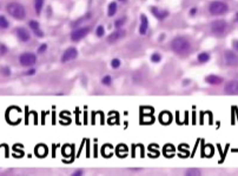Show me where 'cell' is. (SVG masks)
Wrapping results in <instances>:
<instances>
[{
  "label": "cell",
  "mask_w": 238,
  "mask_h": 176,
  "mask_svg": "<svg viewBox=\"0 0 238 176\" xmlns=\"http://www.w3.org/2000/svg\"><path fill=\"white\" fill-rule=\"evenodd\" d=\"M224 92L230 95H238V80L228 81L224 86Z\"/></svg>",
  "instance_id": "cell-7"
},
{
  "label": "cell",
  "mask_w": 238,
  "mask_h": 176,
  "mask_svg": "<svg viewBox=\"0 0 238 176\" xmlns=\"http://www.w3.org/2000/svg\"><path fill=\"white\" fill-rule=\"evenodd\" d=\"M77 57H78V51H77V48L70 47V48H67V49L64 52V54H62V57H61V62L71 61V60L76 59Z\"/></svg>",
  "instance_id": "cell-9"
},
{
  "label": "cell",
  "mask_w": 238,
  "mask_h": 176,
  "mask_svg": "<svg viewBox=\"0 0 238 176\" xmlns=\"http://www.w3.org/2000/svg\"><path fill=\"white\" fill-rule=\"evenodd\" d=\"M234 46H235V48L238 51V41H235V43H234Z\"/></svg>",
  "instance_id": "cell-29"
},
{
  "label": "cell",
  "mask_w": 238,
  "mask_h": 176,
  "mask_svg": "<svg viewBox=\"0 0 238 176\" xmlns=\"http://www.w3.org/2000/svg\"><path fill=\"white\" fill-rule=\"evenodd\" d=\"M90 28L89 27H83V28H78V29H74L72 33H71V40L72 41H79L83 38L86 37V34L89 33Z\"/></svg>",
  "instance_id": "cell-8"
},
{
  "label": "cell",
  "mask_w": 238,
  "mask_h": 176,
  "mask_svg": "<svg viewBox=\"0 0 238 176\" xmlns=\"http://www.w3.org/2000/svg\"><path fill=\"white\" fill-rule=\"evenodd\" d=\"M7 12L17 20H24L26 17V11L24 6L18 2H10L7 5Z\"/></svg>",
  "instance_id": "cell-2"
},
{
  "label": "cell",
  "mask_w": 238,
  "mask_h": 176,
  "mask_svg": "<svg viewBox=\"0 0 238 176\" xmlns=\"http://www.w3.org/2000/svg\"><path fill=\"white\" fill-rule=\"evenodd\" d=\"M2 72H4L6 75H8V74H10V69H8V68H2Z\"/></svg>",
  "instance_id": "cell-27"
},
{
  "label": "cell",
  "mask_w": 238,
  "mask_h": 176,
  "mask_svg": "<svg viewBox=\"0 0 238 176\" xmlns=\"http://www.w3.org/2000/svg\"><path fill=\"white\" fill-rule=\"evenodd\" d=\"M160 60H161V57H160L159 53H153V54L151 55V61H152V62H159Z\"/></svg>",
  "instance_id": "cell-22"
},
{
  "label": "cell",
  "mask_w": 238,
  "mask_h": 176,
  "mask_svg": "<svg viewBox=\"0 0 238 176\" xmlns=\"http://www.w3.org/2000/svg\"><path fill=\"white\" fill-rule=\"evenodd\" d=\"M228 11H229V6H228V4H225L224 1L216 0V1L210 2V5H209V12H210L211 14H213V15H222V14H225Z\"/></svg>",
  "instance_id": "cell-3"
},
{
  "label": "cell",
  "mask_w": 238,
  "mask_h": 176,
  "mask_svg": "<svg viewBox=\"0 0 238 176\" xmlns=\"http://www.w3.org/2000/svg\"><path fill=\"white\" fill-rule=\"evenodd\" d=\"M36 73V69H31V71H28L26 74H28V75H31V74H34Z\"/></svg>",
  "instance_id": "cell-28"
},
{
  "label": "cell",
  "mask_w": 238,
  "mask_h": 176,
  "mask_svg": "<svg viewBox=\"0 0 238 176\" xmlns=\"http://www.w3.org/2000/svg\"><path fill=\"white\" fill-rule=\"evenodd\" d=\"M151 12L158 18V19H163V18H165V15L167 14L166 12H160V11H158V8L157 7H152L151 8Z\"/></svg>",
  "instance_id": "cell-17"
},
{
  "label": "cell",
  "mask_w": 238,
  "mask_h": 176,
  "mask_svg": "<svg viewBox=\"0 0 238 176\" xmlns=\"http://www.w3.org/2000/svg\"><path fill=\"white\" fill-rule=\"evenodd\" d=\"M147 28H149V20H147V18L143 14V15H140V27H139V33H140L141 35L146 34Z\"/></svg>",
  "instance_id": "cell-12"
},
{
  "label": "cell",
  "mask_w": 238,
  "mask_h": 176,
  "mask_svg": "<svg viewBox=\"0 0 238 176\" xmlns=\"http://www.w3.org/2000/svg\"><path fill=\"white\" fill-rule=\"evenodd\" d=\"M224 61L230 67H237L238 66V54L234 51H225L224 53Z\"/></svg>",
  "instance_id": "cell-5"
},
{
  "label": "cell",
  "mask_w": 238,
  "mask_h": 176,
  "mask_svg": "<svg viewBox=\"0 0 238 176\" xmlns=\"http://www.w3.org/2000/svg\"><path fill=\"white\" fill-rule=\"evenodd\" d=\"M236 15H237V20H238V13H237V14H236Z\"/></svg>",
  "instance_id": "cell-31"
},
{
  "label": "cell",
  "mask_w": 238,
  "mask_h": 176,
  "mask_svg": "<svg viewBox=\"0 0 238 176\" xmlns=\"http://www.w3.org/2000/svg\"><path fill=\"white\" fill-rule=\"evenodd\" d=\"M8 21H7V19L5 18V17H2V15H0V27L1 28H7L8 27Z\"/></svg>",
  "instance_id": "cell-19"
},
{
  "label": "cell",
  "mask_w": 238,
  "mask_h": 176,
  "mask_svg": "<svg viewBox=\"0 0 238 176\" xmlns=\"http://www.w3.org/2000/svg\"><path fill=\"white\" fill-rule=\"evenodd\" d=\"M96 33H97V35H98L99 38L100 37H103V35H104V27H103V26H99V27L97 28Z\"/></svg>",
  "instance_id": "cell-24"
},
{
  "label": "cell",
  "mask_w": 238,
  "mask_h": 176,
  "mask_svg": "<svg viewBox=\"0 0 238 176\" xmlns=\"http://www.w3.org/2000/svg\"><path fill=\"white\" fill-rule=\"evenodd\" d=\"M81 173H83V172H81V170H78V172H76V173H74V175H80V174H81Z\"/></svg>",
  "instance_id": "cell-30"
},
{
  "label": "cell",
  "mask_w": 238,
  "mask_h": 176,
  "mask_svg": "<svg viewBox=\"0 0 238 176\" xmlns=\"http://www.w3.org/2000/svg\"><path fill=\"white\" fill-rule=\"evenodd\" d=\"M17 35L21 41H28L30 40V33L25 29V28H18L17 29Z\"/></svg>",
  "instance_id": "cell-13"
},
{
  "label": "cell",
  "mask_w": 238,
  "mask_h": 176,
  "mask_svg": "<svg viewBox=\"0 0 238 176\" xmlns=\"http://www.w3.org/2000/svg\"><path fill=\"white\" fill-rule=\"evenodd\" d=\"M197 59H198V61L200 63H205V62H208L210 60V54L206 53V52H202V53L198 54V58Z\"/></svg>",
  "instance_id": "cell-15"
},
{
  "label": "cell",
  "mask_w": 238,
  "mask_h": 176,
  "mask_svg": "<svg viewBox=\"0 0 238 176\" xmlns=\"http://www.w3.org/2000/svg\"><path fill=\"white\" fill-rule=\"evenodd\" d=\"M19 62L21 66H25V67H28V66H32L37 62V57L32 53H24L21 54L19 58Z\"/></svg>",
  "instance_id": "cell-6"
},
{
  "label": "cell",
  "mask_w": 238,
  "mask_h": 176,
  "mask_svg": "<svg viewBox=\"0 0 238 176\" xmlns=\"http://www.w3.org/2000/svg\"><path fill=\"white\" fill-rule=\"evenodd\" d=\"M205 81H206L208 83H210V85L217 86V85H220V83L224 81V79L222 78V77H219V75L211 74V75H208V77L205 78Z\"/></svg>",
  "instance_id": "cell-11"
},
{
  "label": "cell",
  "mask_w": 238,
  "mask_h": 176,
  "mask_svg": "<svg viewBox=\"0 0 238 176\" xmlns=\"http://www.w3.org/2000/svg\"><path fill=\"white\" fill-rule=\"evenodd\" d=\"M111 66H112V68H118L120 66V60L119 59H113L111 61Z\"/></svg>",
  "instance_id": "cell-23"
},
{
  "label": "cell",
  "mask_w": 238,
  "mask_h": 176,
  "mask_svg": "<svg viewBox=\"0 0 238 176\" xmlns=\"http://www.w3.org/2000/svg\"><path fill=\"white\" fill-rule=\"evenodd\" d=\"M111 81H112V79L110 75H106V77H104L103 80H101V83L103 85H105V86H109V85H111Z\"/></svg>",
  "instance_id": "cell-21"
},
{
  "label": "cell",
  "mask_w": 238,
  "mask_h": 176,
  "mask_svg": "<svg viewBox=\"0 0 238 176\" xmlns=\"http://www.w3.org/2000/svg\"><path fill=\"white\" fill-rule=\"evenodd\" d=\"M28 25H30V27L34 31V33L37 34V37H42L44 34H42V32L39 31V24H38V21H36V20H31L30 22H28Z\"/></svg>",
  "instance_id": "cell-14"
},
{
  "label": "cell",
  "mask_w": 238,
  "mask_h": 176,
  "mask_svg": "<svg viewBox=\"0 0 238 176\" xmlns=\"http://www.w3.org/2000/svg\"><path fill=\"white\" fill-rule=\"evenodd\" d=\"M171 48L177 54H186L191 49V42L184 37H177L171 41Z\"/></svg>",
  "instance_id": "cell-1"
},
{
  "label": "cell",
  "mask_w": 238,
  "mask_h": 176,
  "mask_svg": "<svg viewBox=\"0 0 238 176\" xmlns=\"http://www.w3.org/2000/svg\"><path fill=\"white\" fill-rule=\"evenodd\" d=\"M210 28H211V32L213 34H216V35H223L226 32V29H228V24H226L225 20L222 19L215 20V21L211 22Z\"/></svg>",
  "instance_id": "cell-4"
},
{
  "label": "cell",
  "mask_w": 238,
  "mask_h": 176,
  "mask_svg": "<svg viewBox=\"0 0 238 176\" xmlns=\"http://www.w3.org/2000/svg\"><path fill=\"white\" fill-rule=\"evenodd\" d=\"M116 12H117V4L116 2H111L109 5V11H107L109 17H113L116 14Z\"/></svg>",
  "instance_id": "cell-16"
},
{
  "label": "cell",
  "mask_w": 238,
  "mask_h": 176,
  "mask_svg": "<svg viewBox=\"0 0 238 176\" xmlns=\"http://www.w3.org/2000/svg\"><path fill=\"white\" fill-rule=\"evenodd\" d=\"M125 21H126L125 18H120V19L116 20V21H115V26H116V28H120L123 25H125Z\"/></svg>",
  "instance_id": "cell-20"
},
{
  "label": "cell",
  "mask_w": 238,
  "mask_h": 176,
  "mask_svg": "<svg viewBox=\"0 0 238 176\" xmlns=\"http://www.w3.org/2000/svg\"><path fill=\"white\" fill-rule=\"evenodd\" d=\"M187 174H196V175H198V174H200V172H199L198 169H191V170H187Z\"/></svg>",
  "instance_id": "cell-26"
},
{
  "label": "cell",
  "mask_w": 238,
  "mask_h": 176,
  "mask_svg": "<svg viewBox=\"0 0 238 176\" xmlns=\"http://www.w3.org/2000/svg\"><path fill=\"white\" fill-rule=\"evenodd\" d=\"M125 34H126V32H125V31H123V29H118V31H116V32L111 33V34L107 37V41H109L110 43H113V42H116V41L120 40L123 37H125Z\"/></svg>",
  "instance_id": "cell-10"
},
{
  "label": "cell",
  "mask_w": 238,
  "mask_h": 176,
  "mask_svg": "<svg viewBox=\"0 0 238 176\" xmlns=\"http://www.w3.org/2000/svg\"><path fill=\"white\" fill-rule=\"evenodd\" d=\"M42 5H44V0H34V7H36L37 14H40L42 10Z\"/></svg>",
  "instance_id": "cell-18"
},
{
  "label": "cell",
  "mask_w": 238,
  "mask_h": 176,
  "mask_svg": "<svg viewBox=\"0 0 238 176\" xmlns=\"http://www.w3.org/2000/svg\"><path fill=\"white\" fill-rule=\"evenodd\" d=\"M46 48H47V46H46V43H42L41 46H40L39 48H38V53H44L45 51H46Z\"/></svg>",
  "instance_id": "cell-25"
}]
</instances>
